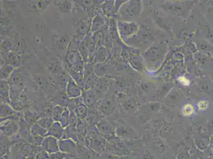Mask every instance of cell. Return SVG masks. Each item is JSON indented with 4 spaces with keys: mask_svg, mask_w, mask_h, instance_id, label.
I'll list each match as a JSON object with an SVG mask.
<instances>
[{
    "mask_svg": "<svg viewBox=\"0 0 213 159\" xmlns=\"http://www.w3.org/2000/svg\"><path fill=\"white\" fill-rule=\"evenodd\" d=\"M45 144V147L47 151L55 152L57 151L58 147L56 146V142L55 141L54 138H51V139H47L44 143Z\"/></svg>",
    "mask_w": 213,
    "mask_h": 159,
    "instance_id": "6da1fadb",
    "label": "cell"
},
{
    "mask_svg": "<svg viewBox=\"0 0 213 159\" xmlns=\"http://www.w3.org/2000/svg\"><path fill=\"white\" fill-rule=\"evenodd\" d=\"M64 157V155L61 153H56L54 154H52L50 159H63Z\"/></svg>",
    "mask_w": 213,
    "mask_h": 159,
    "instance_id": "7a4b0ae2",
    "label": "cell"
},
{
    "mask_svg": "<svg viewBox=\"0 0 213 159\" xmlns=\"http://www.w3.org/2000/svg\"><path fill=\"white\" fill-rule=\"evenodd\" d=\"M179 80L183 83V84L184 85H188L189 84V81L188 80H187L186 79H185L184 78H180L179 79Z\"/></svg>",
    "mask_w": 213,
    "mask_h": 159,
    "instance_id": "3957f363",
    "label": "cell"
}]
</instances>
